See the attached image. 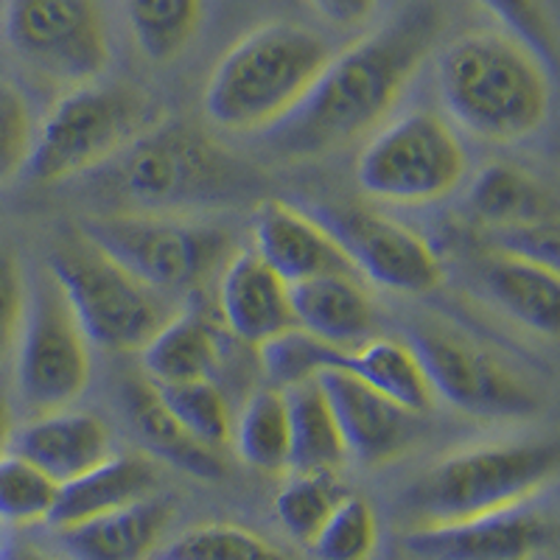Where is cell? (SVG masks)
Here are the masks:
<instances>
[{
  "label": "cell",
  "instance_id": "6da1fadb",
  "mask_svg": "<svg viewBox=\"0 0 560 560\" xmlns=\"http://www.w3.org/2000/svg\"><path fill=\"white\" fill-rule=\"evenodd\" d=\"M443 23L438 3L412 0L376 32L331 54L306 98L261 132L264 147L280 160L323 158L382 127L434 51Z\"/></svg>",
  "mask_w": 560,
  "mask_h": 560
},
{
  "label": "cell",
  "instance_id": "7a4b0ae2",
  "mask_svg": "<svg viewBox=\"0 0 560 560\" xmlns=\"http://www.w3.org/2000/svg\"><path fill=\"white\" fill-rule=\"evenodd\" d=\"M446 115L488 143H516L538 132L552 104L549 65L502 28L459 34L438 57Z\"/></svg>",
  "mask_w": 560,
  "mask_h": 560
},
{
  "label": "cell",
  "instance_id": "3957f363",
  "mask_svg": "<svg viewBox=\"0 0 560 560\" xmlns=\"http://www.w3.org/2000/svg\"><path fill=\"white\" fill-rule=\"evenodd\" d=\"M331 48L312 28L272 20L219 57L202 93L210 124L228 132H267L312 90Z\"/></svg>",
  "mask_w": 560,
  "mask_h": 560
},
{
  "label": "cell",
  "instance_id": "277c9868",
  "mask_svg": "<svg viewBox=\"0 0 560 560\" xmlns=\"http://www.w3.org/2000/svg\"><path fill=\"white\" fill-rule=\"evenodd\" d=\"M113 183L147 213H174L236 202L249 188V168L185 121L160 118L118 158Z\"/></svg>",
  "mask_w": 560,
  "mask_h": 560
},
{
  "label": "cell",
  "instance_id": "5b68a950",
  "mask_svg": "<svg viewBox=\"0 0 560 560\" xmlns=\"http://www.w3.org/2000/svg\"><path fill=\"white\" fill-rule=\"evenodd\" d=\"M160 121L143 90L124 82L68 88L37 124L26 174L37 183H62L104 166Z\"/></svg>",
  "mask_w": 560,
  "mask_h": 560
},
{
  "label": "cell",
  "instance_id": "8992f818",
  "mask_svg": "<svg viewBox=\"0 0 560 560\" xmlns=\"http://www.w3.org/2000/svg\"><path fill=\"white\" fill-rule=\"evenodd\" d=\"M558 474V446L522 440L463 448L432 465L409 488L407 504L423 524L457 522L533 502Z\"/></svg>",
  "mask_w": 560,
  "mask_h": 560
},
{
  "label": "cell",
  "instance_id": "52a82bcc",
  "mask_svg": "<svg viewBox=\"0 0 560 560\" xmlns=\"http://www.w3.org/2000/svg\"><path fill=\"white\" fill-rule=\"evenodd\" d=\"M82 236L163 298L199 292L236 253L228 230L147 210L88 217Z\"/></svg>",
  "mask_w": 560,
  "mask_h": 560
},
{
  "label": "cell",
  "instance_id": "ba28073f",
  "mask_svg": "<svg viewBox=\"0 0 560 560\" xmlns=\"http://www.w3.org/2000/svg\"><path fill=\"white\" fill-rule=\"evenodd\" d=\"M45 267L57 278L84 337L104 350H140L174 314L166 308L168 298L84 236L59 244Z\"/></svg>",
  "mask_w": 560,
  "mask_h": 560
},
{
  "label": "cell",
  "instance_id": "9c48e42d",
  "mask_svg": "<svg viewBox=\"0 0 560 560\" xmlns=\"http://www.w3.org/2000/svg\"><path fill=\"white\" fill-rule=\"evenodd\" d=\"M468 174V154L452 124L432 109H409L373 132L357 158V183L373 199L429 205Z\"/></svg>",
  "mask_w": 560,
  "mask_h": 560
},
{
  "label": "cell",
  "instance_id": "30bf717a",
  "mask_svg": "<svg viewBox=\"0 0 560 560\" xmlns=\"http://www.w3.org/2000/svg\"><path fill=\"white\" fill-rule=\"evenodd\" d=\"M12 362L20 401L34 415L68 409L90 382V339L48 267L28 283Z\"/></svg>",
  "mask_w": 560,
  "mask_h": 560
},
{
  "label": "cell",
  "instance_id": "8fae6325",
  "mask_svg": "<svg viewBox=\"0 0 560 560\" xmlns=\"http://www.w3.org/2000/svg\"><path fill=\"white\" fill-rule=\"evenodd\" d=\"M409 348L434 398L482 420H524L541 412V393L504 359L454 325H418Z\"/></svg>",
  "mask_w": 560,
  "mask_h": 560
},
{
  "label": "cell",
  "instance_id": "7c38bea8",
  "mask_svg": "<svg viewBox=\"0 0 560 560\" xmlns=\"http://www.w3.org/2000/svg\"><path fill=\"white\" fill-rule=\"evenodd\" d=\"M3 34L39 77L65 88L96 82L113 59L102 0H7Z\"/></svg>",
  "mask_w": 560,
  "mask_h": 560
},
{
  "label": "cell",
  "instance_id": "4fadbf2b",
  "mask_svg": "<svg viewBox=\"0 0 560 560\" xmlns=\"http://www.w3.org/2000/svg\"><path fill=\"white\" fill-rule=\"evenodd\" d=\"M314 217L331 230L359 278L398 294H427L443 280V261L404 222L362 205H319Z\"/></svg>",
  "mask_w": 560,
  "mask_h": 560
},
{
  "label": "cell",
  "instance_id": "5bb4252c",
  "mask_svg": "<svg viewBox=\"0 0 560 560\" xmlns=\"http://www.w3.org/2000/svg\"><path fill=\"white\" fill-rule=\"evenodd\" d=\"M552 541V522L529 502L457 522L420 524L404 535L415 560H529Z\"/></svg>",
  "mask_w": 560,
  "mask_h": 560
},
{
  "label": "cell",
  "instance_id": "9a60e30c",
  "mask_svg": "<svg viewBox=\"0 0 560 560\" xmlns=\"http://www.w3.org/2000/svg\"><path fill=\"white\" fill-rule=\"evenodd\" d=\"M253 253L287 283L319 275H359L331 230L283 199H264L253 213Z\"/></svg>",
  "mask_w": 560,
  "mask_h": 560
},
{
  "label": "cell",
  "instance_id": "2e32d148",
  "mask_svg": "<svg viewBox=\"0 0 560 560\" xmlns=\"http://www.w3.org/2000/svg\"><path fill=\"white\" fill-rule=\"evenodd\" d=\"M317 382L331 404L348 454L368 465H378L409 446L418 415L393 404L342 368L319 370Z\"/></svg>",
  "mask_w": 560,
  "mask_h": 560
},
{
  "label": "cell",
  "instance_id": "e0dca14e",
  "mask_svg": "<svg viewBox=\"0 0 560 560\" xmlns=\"http://www.w3.org/2000/svg\"><path fill=\"white\" fill-rule=\"evenodd\" d=\"M219 319L238 342L261 348L294 325L289 283L249 253H233L219 272Z\"/></svg>",
  "mask_w": 560,
  "mask_h": 560
},
{
  "label": "cell",
  "instance_id": "ac0fdd59",
  "mask_svg": "<svg viewBox=\"0 0 560 560\" xmlns=\"http://www.w3.org/2000/svg\"><path fill=\"white\" fill-rule=\"evenodd\" d=\"M12 452L65 485L113 454V434L98 415L57 409L34 415L32 423L14 432Z\"/></svg>",
  "mask_w": 560,
  "mask_h": 560
},
{
  "label": "cell",
  "instance_id": "d6986e66",
  "mask_svg": "<svg viewBox=\"0 0 560 560\" xmlns=\"http://www.w3.org/2000/svg\"><path fill=\"white\" fill-rule=\"evenodd\" d=\"M294 328L348 350L373 337L376 308L359 275H319L289 283Z\"/></svg>",
  "mask_w": 560,
  "mask_h": 560
},
{
  "label": "cell",
  "instance_id": "ffe728a7",
  "mask_svg": "<svg viewBox=\"0 0 560 560\" xmlns=\"http://www.w3.org/2000/svg\"><path fill=\"white\" fill-rule=\"evenodd\" d=\"M172 502L147 497L127 508L59 527V549L70 560H147L172 522Z\"/></svg>",
  "mask_w": 560,
  "mask_h": 560
},
{
  "label": "cell",
  "instance_id": "44dd1931",
  "mask_svg": "<svg viewBox=\"0 0 560 560\" xmlns=\"http://www.w3.org/2000/svg\"><path fill=\"white\" fill-rule=\"evenodd\" d=\"M224 325L205 308L174 312L140 348V368L152 384L210 378L222 359Z\"/></svg>",
  "mask_w": 560,
  "mask_h": 560
},
{
  "label": "cell",
  "instance_id": "7402d4cb",
  "mask_svg": "<svg viewBox=\"0 0 560 560\" xmlns=\"http://www.w3.org/2000/svg\"><path fill=\"white\" fill-rule=\"evenodd\" d=\"M158 488V471L152 459L140 454H109L96 468L84 471L82 477L59 485L57 502L51 508L48 524L54 529L70 527L84 518L102 516L109 510L127 508L152 497Z\"/></svg>",
  "mask_w": 560,
  "mask_h": 560
},
{
  "label": "cell",
  "instance_id": "603a6c76",
  "mask_svg": "<svg viewBox=\"0 0 560 560\" xmlns=\"http://www.w3.org/2000/svg\"><path fill=\"white\" fill-rule=\"evenodd\" d=\"M124 409H127V418L132 423L135 434L140 438V443L160 457L163 463L174 465L179 471H185L188 477L197 479H222L224 477V459L219 454V448L208 446L202 440L194 438L188 429L163 407V401L154 393V384L143 378H132V382L124 384Z\"/></svg>",
  "mask_w": 560,
  "mask_h": 560
},
{
  "label": "cell",
  "instance_id": "cb8c5ba5",
  "mask_svg": "<svg viewBox=\"0 0 560 560\" xmlns=\"http://www.w3.org/2000/svg\"><path fill=\"white\" fill-rule=\"evenodd\" d=\"M482 289L504 314L541 337L558 334L560 275L555 267L493 253L482 264Z\"/></svg>",
  "mask_w": 560,
  "mask_h": 560
},
{
  "label": "cell",
  "instance_id": "d4e9b609",
  "mask_svg": "<svg viewBox=\"0 0 560 560\" xmlns=\"http://www.w3.org/2000/svg\"><path fill=\"white\" fill-rule=\"evenodd\" d=\"M468 208L488 230L558 219V202L538 177L513 163H488L468 188Z\"/></svg>",
  "mask_w": 560,
  "mask_h": 560
},
{
  "label": "cell",
  "instance_id": "484cf974",
  "mask_svg": "<svg viewBox=\"0 0 560 560\" xmlns=\"http://www.w3.org/2000/svg\"><path fill=\"white\" fill-rule=\"evenodd\" d=\"M334 368L348 370L350 376H357L359 382H364L412 415L427 412L434 404L432 387H429L427 373L420 368L415 350L398 339H364L357 348L342 350Z\"/></svg>",
  "mask_w": 560,
  "mask_h": 560
},
{
  "label": "cell",
  "instance_id": "4316f807",
  "mask_svg": "<svg viewBox=\"0 0 560 560\" xmlns=\"http://www.w3.org/2000/svg\"><path fill=\"white\" fill-rule=\"evenodd\" d=\"M289 404V471L334 474L348 457L317 376L283 389Z\"/></svg>",
  "mask_w": 560,
  "mask_h": 560
},
{
  "label": "cell",
  "instance_id": "83f0119b",
  "mask_svg": "<svg viewBox=\"0 0 560 560\" xmlns=\"http://www.w3.org/2000/svg\"><path fill=\"white\" fill-rule=\"evenodd\" d=\"M230 440L238 457L258 471H287L289 468V404L280 387L255 389L233 418Z\"/></svg>",
  "mask_w": 560,
  "mask_h": 560
},
{
  "label": "cell",
  "instance_id": "f1b7e54d",
  "mask_svg": "<svg viewBox=\"0 0 560 560\" xmlns=\"http://www.w3.org/2000/svg\"><path fill=\"white\" fill-rule=\"evenodd\" d=\"M138 51L149 62H172L191 45L205 20V0H121Z\"/></svg>",
  "mask_w": 560,
  "mask_h": 560
},
{
  "label": "cell",
  "instance_id": "f546056e",
  "mask_svg": "<svg viewBox=\"0 0 560 560\" xmlns=\"http://www.w3.org/2000/svg\"><path fill=\"white\" fill-rule=\"evenodd\" d=\"M154 393L163 407L183 423L197 440L219 448L230 443L233 415L228 398L213 378H191V382L154 384Z\"/></svg>",
  "mask_w": 560,
  "mask_h": 560
},
{
  "label": "cell",
  "instance_id": "4dcf8cb0",
  "mask_svg": "<svg viewBox=\"0 0 560 560\" xmlns=\"http://www.w3.org/2000/svg\"><path fill=\"white\" fill-rule=\"evenodd\" d=\"M147 560H287V555L233 524H202L154 547Z\"/></svg>",
  "mask_w": 560,
  "mask_h": 560
},
{
  "label": "cell",
  "instance_id": "1f68e13d",
  "mask_svg": "<svg viewBox=\"0 0 560 560\" xmlns=\"http://www.w3.org/2000/svg\"><path fill=\"white\" fill-rule=\"evenodd\" d=\"M342 497L334 474H294L275 499V513L283 529L308 547Z\"/></svg>",
  "mask_w": 560,
  "mask_h": 560
},
{
  "label": "cell",
  "instance_id": "d6a6232c",
  "mask_svg": "<svg viewBox=\"0 0 560 560\" xmlns=\"http://www.w3.org/2000/svg\"><path fill=\"white\" fill-rule=\"evenodd\" d=\"M57 493L59 485L37 465L14 452L0 457V522L14 527L48 522Z\"/></svg>",
  "mask_w": 560,
  "mask_h": 560
},
{
  "label": "cell",
  "instance_id": "836d02e7",
  "mask_svg": "<svg viewBox=\"0 0 560 560\" xmlns=\"http://www.w3.org/2000/svg\"><path fill=\"white\" fill-rule=\"evenodd\" d=\"M378 538L376 513L362 497L345 493L308 544L317 560H368Z\"/></svg>",
  "mask_w": 560,
  "mask_h": 560
},
{
  "label": "cell",
  "instance_id": "e575fe53",
  "mask_svg": "<svg viewBox=\"0 0 560 560\" xmlns=\"http://www.w3.org/2000/svg\"><path fill=\"white\" fill-rule=\"evenodd\" d=\"M339 353H342V350L308 337L306 331H300L294 325L289 331L278 334V337H272L269 342H264L261 348H258L264 373H267L269 382L280 389L306 382V378H314L319 370L334 368Z\"/></svg>",
  "mask_w": 560,
  "mask_h": 560
},
{
  "label": "cell",
  "instance_id": "d590c367",
  "mask_svg": "<svg viewBox=\"0 0 560 560\" xmlns=\"http://www.w3.org/2000/svg\"><path fill=\"white\" fill-rule=\"evenodd\" d=\"M34 124L28 98L12 82L0 79V185L26 172L34 147Z\"/></svg>",
  "mask_w": 560,
  "mask_h": 560
},
{
  "label": "cell",
  "instance_id": "8d00e7d4",
  "mask_svg": "<svg viewBox=\"0 0 560 560\" xmlns=\"http://www.w3.org/2000/svg\"><path fill=\"white\" fill-rule=\"evenodd\" d=\"M488 9L502 32L522 39L547 65L555 62V23L544 0H479Z\"/></svg>",
  "mask_w": 560,
  "mask_h": 560
},
{
  "label": "cell",
  "instance_id": "74e56055",
  "mask_svg": "<svg viewBox=\"0 0 560 560\" xmlns=\"http://www.w3.org/2000/svg\"><path fill=\"white\" fill-rule=\"evenodd\" d=\"M26 298L28 280L23 264L9 244H0V368H7L14 359Z\"/></svg>",
  "mask_w": 560,
  "mask_h": 560
},
{
  "label": "cell",
  "instance_id": "f35d334b",
  "mask_svg": "<svg viewBox=\"0 0 560 560\" xmlns=\"http://www.w3.org/2000/svg\"><path fill=\"white\" fill-rule=\"evenodd\" d=\"M490 249L513 255V258H524V261L544 264V267L558 269V258H560L558 219L518 224V228L490 230Z\"/></svg>",
  "mask_w": 560,
  "mask_h": 560
},
{
  "label": "cell",
  "instance_id": "ab89813d",
  "mask_svg": "<svg viewBox=\"0 0 560 560\" xmlns=\"http://www.w3.org/2000/svg\"><path fill=\"white\" fill-rule=\"evenodd\" d=\"M308 7L337 28H357L376 12L378 0H308Z\"/></svg>",
  "mask_w": 560,
  "mask_h": 560
},
{
  "label": "cell",
  "instance_id": "60d3db41",
  "mask_svg": "<svg viewBox=\"0 0 560 560\" xmlns=\"http://www.w3.org/2000/svg\"><path fill=\"white\" fill-rule=\"evenodd\" d=\"M0 560H57L18 529H0Z\"/></svg>",
  "mask_w": 560,
  "mask_h": 560
},
{
  "label": "cell",
  "instance_id": "b9f144b4",
  "mask_svg": "<svg viewBox=\"0 0 560 560\" xmlns=\"http://www.w3.org/2000/svg\"><path fill=\"white\" fill-rule=\"evenodd\" d=\"M14 440V412L7 389L0 387V457L12 452Z\"/></svg>",
  "mask_w": 560,
  "mask_h": 560
},
{
  "label": "cell",
  "instance_id": "7bdbcfd3",
  "mask_svg": "<svg viewBox=\"0 0 560 560\" xmlns=\"http://www.w3.org/2000/svg\"><path fill=\"white\" fill-rule=\"evenodd\" d=\"M0 529H3V522H0Z\"/></svg>",
  "mask_w": 560,
  "mask_h": 560
}]
</instances>
